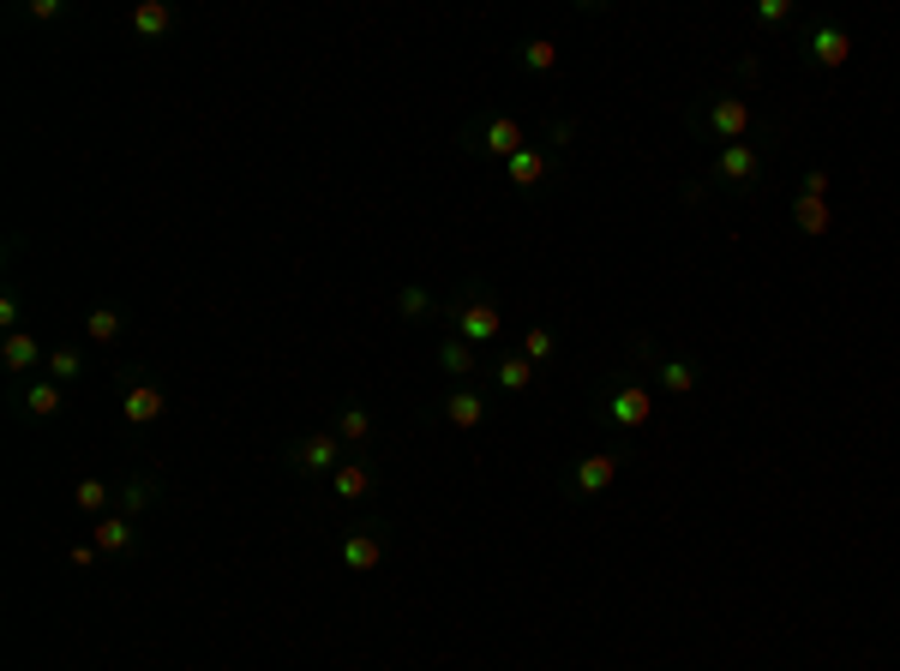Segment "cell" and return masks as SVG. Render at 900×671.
<instances>
[{
  "instance_id": "22",
  "label": "cell",
  "mask_w": 900,
  "mask_h": 671,
  "mask_svg": "<svg viewBox=\"0 0 900 671\" xmlns=\"http://www.w3.org/2000/svg\"><path fill=\"white\" fill-rule=\"evenodd\" d=\"M336 438H348V444H366V438H373V414H366L361 401H348V408L336 414Z\"/></svg>"
},
{
  "instance_id": "17",
  "label": "cell",
  "mask_w": 900,
  "mask_h": 671,
  "mask_svg": "<svg viewBox=\"0 0 900 671\" xmlns=\"http://www.w3.org/2000/svg\"><path fill=\"white\" fill-rule=\"evenodd\" d=\"M438 366H445L451 378H463V384H468V378H475V366H481V360H475V348H468L463 336H445V342H438Z\"/></svg>"
},
{
  "instance_id": "12",
  "label": "cell",
  "mask_w": 900,
  "mask_h": 671,
  "mask_svg": "<svg viewBox=\"0 0 900 671\" xmlns=\"http://www.w3.org/2000/svg\"><path fill=\"white\" fill-rule=\"evenodd\" d=\"M331 491L343 504H361V498H373V468L366 461H343V468L331 474Z\"/></svg>"
},
{
  "instance_id": "16",
  "label": "cell",
  "mask_w": 900,
  "mask_h": 671,
  "mask_svg": "<svg viewBox=\"0 0 900 671\" xmlns=\"http://www.w3.org/2000/svg\"><path fill=\"white\" fill-rule=\"evenodd\" d=\"M19 408H24V414H37V420H49V414H61V384H54V378H37V384H24V390H19Z\"/></svg>"
},
{
  "instance_id": "32",
  "label": "cell",
  "mask_w": 900,
  "mask_h": 671,
  "mask_svg": "<svg viewBox=\"0 0 900 671\" xmlns=\"http://www.w3.org/2000/svg\"><path fill=\"white\" fill-rule=\"evenodd\" d=\"M805 199H829V169H810L805 174Z\"/></svg>"
},
{
  "instance_id": "7",
  "label": "cell",
  "mask_w": 900,
  "mask_h": 671,
  "mask_svg": "<svg viewBox=\"0 0 900 671\" xmlns=\"http://www.w3.org/2000/svg\"><path fill=\"white\" fill-rule=\"evenodd\" d=\"M468 144H481V151H493V156H516V151H523V121H510V114H493V121H486V126H475V132H468Z\"/></svg>"
},
{
  "instance_id": "26",
  "label": "cell",
  "mask_w": 900,
  "mask_h": 671,
  "mask_svg": "<svg viewBox=\"0 0 900 671\" xmlns=\"http://www.w3.org/2000/svg\"><path fill=\"white\" fill-rule=\"evenodd\" d=\"M523 360H553V331H540V324H535V331H523Z\"/></svg>"
},
{
  "instance_id": "11",
  "label": "cell",
  "mask_w": 900,
  "mask_h": 671,
  "mask_svg": "<svg viewBox=\"0 0 900 671\" xmlns=\"http://www.w3.org/2000/svg\"><path fill=\"white\" fill-rule=\"evenodd\" d=\"M343 563H348V570L354 576H366V570H378V563H385V540H378V533H348V540H343Z\"/></svg>"
},
{
  "instance_id": "21",
  "label": "cell",
  "mask_w": 900,
  "mask_h": 671,
  "mask_svg": "<svg viewBox=\"0 0 900 671\" xmlns=\"http://www.w3.org/2000/svg\"><path fill=\"white\" fill-rule=\"evenodd\" d=\"M792 222H799L810 241H822V234H829V204H822V199H805V192H799V199H792Z\"/></svg>"
},
{
  "instance_id": "18",
  "label": "cell",
  "mask_w": 900,
  "mask_h": 671,
  "mask_svg": "<svg viewBox=\"0 0 900 671\" xmlns=\"http://www.w3.org/2000/svg\"><path fill=\"white\" fill-rule=\"evenodd\" d=\"M493 384H498V390H528V384H535V360H523V354H505V360H498L493 366Z\"/></svg>"
},
{
  "instance_id": "28",
  "label": "cell",
  "mask_w": 900,
  "mask_h": 671,
  "mask_svg": "<svg viewBox=\"0 0 900 671\" xmlns=\"http://www.w3.org/2000/svg\"><path fill=\"white\" fill-rule=\"evenodd\" d=\"M396 312H403V318H426V312H433V294H426V288H403V294H396Z\"/></svg>"
},
{
  "instance_id": "29",
  "label": "cell",
  "mask_w": 900,
  "mask_h": 671,
  "mask_svg": "<svg viewBox=\"0 0 900 671\" xmlns=\"http://www.w3.org/2000/svg\"><path fill=\"white\" fill-rule=\"evenodd\" d=\"M787 19H792V0H757V24H769V31H780Z\"/></svg>"
},
{
  "instance_id": "13",
  "label": "cell",
  "mask_w": 900,
  "mask_h": 671,
  "mask_svg": "<svg viewBox=\"0 0 900 671\" xmlns=\"http://www.w3.org/2000/svg\"><path fill=\"white\" fill-rule=\"evenodd\" d=\"M445 420H451L456 431H475V426L486 420V396H481V390H451V396H445Z\"/></svg>"
},
{
  "instance_id": "19",
  "label": "cell",
  "mask_w": 900,
  "mask_h": 671,
  "mask_svg": "<svg viewBox=\"0 0 900 671\" xmlns=\"http://www.w3.org/2000/svg\"><path fill=\"white\" fill-rule=\"evenodd\" d=\"M97 551H132V516H102L91 533Z\"/></svg>"
},
{
  "instance_id": "23",
  "label": "cell",
  "mask_w": 900,
  "mask_h": 671,
  "mask_svg": "<svg viewBox=\"0 0 900 671\" xmlns=\"http://www.w3.org/2000/svg\"><path fill=\"white\" fill-rule=\"evenodd\" d=\"M516 61H523L528 72H553V67H558V42L535 37V42H523V49H516Z\"/></svg>"
},
{
  "instance_id": "9",
  "label": "cell",
  "mask_w": 900,
  "mask_h": 671,
  "mask_svg": "<svg viewBox=\"0 0 900 671\" xmlns=\"http://www.w3.org/2000/svg\"><path fill=\"white\" fill-rule=\"evenodd\" d=\"M121 414H127L132 426H156L162 414H169V401H162V390H156V384L132 378L127 390H121Z\"/></svg>"
},
{
  "instance_id": "3",
  "label": "cell",
  "mask_w": 900,
  "mask_h": 671,
  "mask_svg": "<svg viewBox=\"0 0 900 671\" xmlns=\"http://www.w3.org/2000/svg\"><path fill=\"white\" fill-rule=\"evenodd\" d=\"M451 324H456V336L468 342V348H481V342H493L498 331H505V318H498V306L486 301L481 288H468L463 301H456V312H451Z\"/></svg>"
},
{
  "instance_id": "30",
  "label": "cell",
  "mask_w": 900,
  "mask_h": 671,
  "mask_svg": "<svg viewBox=\"0 0 900 671\" xmlns=\"http://www.w3.org/2000/svg\"><path fill=\"white\" fill-rule=\"evenodd\" d=\"M144 504H151V480H132V486H121V516H139Z\"/></svg>"
},
{
  "instance_id": "2",
  "label": "cell",
  "mask_w": 900,
  "mask_h": 671,
  "mask_svg": "<svg viewBox=\"0 0 900 671\" xmlns=\"http://www.w3.org/2000/svg\"><path fill=\"white\" fill-rule=\"evenodd\" d=\"M690 126L708 132V139H720V144H745L750 126H757V109H750V96L727 91V96H708L702 109L690 114Z\"/></svg>"
},
{
  "instance_id": "15",
  "label": "cell",
  "mask_w": 900,
  "mask_h": 671,
  "mask_svg": "<svg viewBox=\"0 0 900 671\" xmlns=\"http://www.w3.org/2000/svg\"><path fill=\"white\" fill-rule=\"evenodd\" d=\"M37 360H42V342L31 331H12L7 342H0V366L7 372H31Z\"/></svg>"
},
{
  "instance_id": "27",
  "label": "cell",
  "mask_w": 900,
  "mask_h": 671,
  "mask_svg": "<svg viewBox=\"0 0 900 671\" xmlns=\"http://www.w3.org/2000/svg\"><path fill=\"white\" fill-rule=\"evenodd\" d=\"M72 504H79V510H102V504H109V486H102V480H79V486H72Z\"/></svg>"
},
{
  "instance_id": "33",
  "label": "cell",
  "mask_w": 900,
  "mask_h": 671,
  "mask_svg": "<svg viewBox=\"0 0 900 671\" xmlns=\"http://www.w3.org/2000/svg\"><path fill=\"white\" fill-rule=\"evenodd\" d=\"M0 331H19V301H12V294H7V301H0Z\"/></svg>"
},
{
  "instance_id": "20",
  "label": "cell",
  "mask_w": 900,
  "mask_h": 671,
  "mask_svg": "<svg viewBox=\"0 0 900 671\" xmlns=\"http://www.w3.org/2000/svg\"><path fill=\"white\" fill-rule=\"evenodd\" d=\"M174 24V7H162V0H139V7H132V31L139 37H162Z\"/></svg>"
},
{
  "instance_id": "31",
  "label": "cell",
  "mask_w": 900,
  "mask_h": 671,
  "mask_svg": "<svg viewBox=\"0 0 900 671\" xmlns=\"http://www.w3.org/2000/svg\"><path fill=\"white\" fill-rule=\"evenodd\" d=\"M61 0H31V7H24V19H31V24H54V19H61Z\"/></svg>"
},
{
  "instance_id": "5",
  "label": "cell",
  "mask_w": 900,
  "mask_h": 671,
  "mask_svg": "<svg viewBox=\"0 0 900 671\" xmlns=\"http://www.w3.org/2000/svg\"><path fill=\"white\" fill-rule=\"evenodd\" d=\"M618 450H595V456H583L577 468L565 474V498H595V491H607L613 480H618Z\"/></svg>"
},
{
  "instance_id": "8",
  "label": "cell",
  "mask_w": 900,
  "mask_h": 671,
  "mask_svg": "<svg viewBox=\"0 0 900 671\" xmlns=\"http://www.w3.org/2000/svg\"><path fill=\"white\" fill-rule=\"evenodd\" d=\"M294 461H301L306 474H336L343 468V438H336V431H306Z\"/></svg>"
},
{
  "instance_id": "1",
  "label": "cell",
  "mask_w": 900,
  "mask_h": 671,
  "mask_svg": "<svg viewBox=\"0 0 900 671\" xmlns=\"http://www.w3.org/2000/svg\"><path fill=\"white\" fill-rule=\"evenodd\" d=\"M595 414H600V420H607L613 431H643L648 420H655V390H648V384H637V378H613L607 390H600Z\"/></svg>"
},
{
  "instance_id": "10",
  "label": "cell",
  "mask_w": 900,
  "mask_h": 671,
  "mask_svg": "<svg viewBox=\"0 0 900 671\" xmlns=\"http://www.w3.org/2000/svg\"><path fill=\"white\" fill-rule=\"evenodd\" d=\"M505 174H510L516 192H540V186H547V174H553V156L535 151V144H523V151L505 162Z\"/></svg>"
},
{
  "instance_id": "14",
  "label": "cell",
  "mask_w": 900,
  "mask_h": 671,
  "mask_svg": "<svg viewBox=\"0 0 900 671\" xmlns=\"http://www.w3.org/2000/svg\"><path fill=\"white\" fill-rule=\"evenodd\" d=\"M655 384H660L667 396H690V390L702 384V366H697V360H660V366H655Z\"/></svg>"
},
{
  "instance_id": "24",
  "label": "cell",
  "mask_w": 900,
  "mask_h": 671,
  "mask_svg": "<svg viewBox=\"0 0 900 671\" xmlns=\"http://www.w3.org/2000/svg\"><path fill=\"white\" fill-rule=\"evenodd\" d=\"M84 336H91V342H114V336H121V312H114V306H97L91 318H84Z\"/></svg>"
},
{
  "instance_id": "25",
  "label": "cell",
  "mask_w": 900,
  "mask_h": 671,
  "mask_svg": "<svg viewBox=\"0 0 900 671\" xmlns=\"http://www.w3.org/2000/svg\"><path fill=\"white\" fill-rule=\"evenodd\" d=\"M79 366H84L79 348H54V354H49V378H54V384H72V378H79Z\"/></svg>"
},
{
  "instance_id": "6",
  "label": "cell",
  "mask_w": 900,
  "mask_h": 671,
  "mask_svg": "<svg viewBox=\"0 0 900 671\" xmlns=\"http://www.w3.org/2000/svg\"><path fill=\"white\" fill-rule=\"evenodd\" d=\"M762 174V151L757 144H720V156H715V181L720 186H750Z\"/></svg>"
},
{
  "instance_id": "4",
  "label": "cell",
  "mask_w": 900,
  "mask_h": 671,
  "mask_svg": "<svg viewBox=\"0 0 900 671\" xmlns=\"http://www.w3.org/2000/svg\"><path fill=\"white\" fill-rule=\"evenodd\" d=\"M805 61L822 67V72H840L852 61V31H847V24H835V19L810 24V31H805Z\"/></svg>"
}]
</instances>
